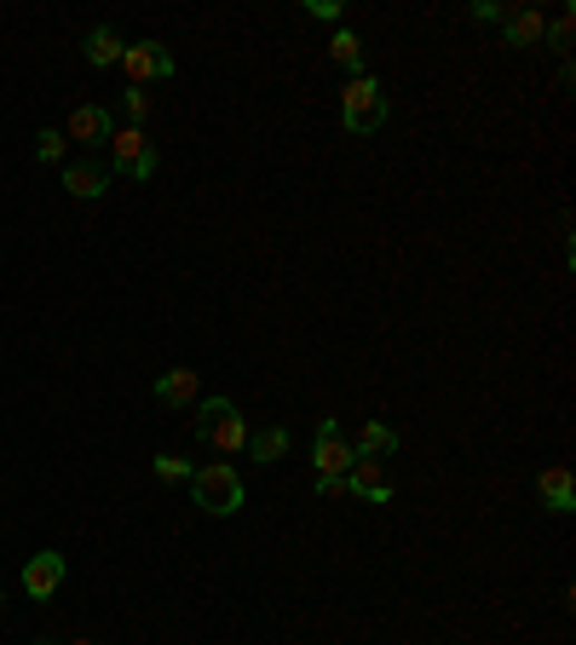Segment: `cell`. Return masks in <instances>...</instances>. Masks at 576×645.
<instances>
[{"label":"cell","mask_w":576,"mask_h":645,"mask_svg":"<svg viewBox=\"0 0 576 645\" xmlns=\"http://www.w3.org/2000/svg\"><path fill=\"white\" fill-rule=\"evenodd\" d=\"M121 52H127V41L116 36L110 23H98L92 36H87V63H98V70H110V63H121Z\"/></svg>","instance_id":"cell-15"},{"label":"cell","mask_w":576,"mask_h":645,"mask_svg":"<svg viewBox=\"0 0 576 645\" xmlns=\"http://www.w3.org/2000/svg\"><path fill=\"white\" fill-rule=\"evenodd\" d=\"M536 496H541V507H548V514H570V507H576V479H570V467H541Z\"/></svg>","instance_id":"cell-12"},{"label":"cell","mask_w":576,"mask_h":645,"mask_svg":"<svg viewBox=\"0 0 576 645\" xmlns=\"http://www.w3.org/2000/svg\"><path fill=\"white\" fill-rule=\"evenodd\" d=\"M472 18H479V23H501L507 7H490V0H479V7H472Z\"/></svg>","instance_id":"cell-23"},{"label":"cell","mask_w":576,"mask_h":645,"mask_svg":"<svg viewBox=\"0 0 576 645\" xmlns=\"http://www.w3.org/2000/svg\"><path fill=\"white\" fill-rule=\"evenodd\" d=\"M110 167L116 174H127V179H150L156 167H162V156H156V145H150V133L145 127H116L110 133Z\"/></svg>","instance_id":"cell-4"},{"label":"cell","mask_w":576,"mask_h":645,"mask_svg":"<svg viewBox=\"0 0 576 645\" xmlns=\"http://www.w3.org/2000/svg\"><path fill=\"white\" fill-rule=\"evenodd\" d=\"M76 645H98V639H76Z\"/></svg>","instance_id":"cell-26"},{"label":"cell","mask_w":576,"mask_h":645,"mask_svg":"<svg viewBox=\"0 0 576 645\" xmlns=\"http://www.w3.org/2000/svg\"><path fill=\"white\" fill-rule=\"evenodd\" d=\"M570 29H576V12H559V18L548 23V36H554L559 47H570Z\"/></svg>","instance_id":"cell-21"},{"label":"cell","mask_w":576,"mask_h":645,"mask_svg":"<svg viewBox=\"0 0 576 645\" xmlns=\"http://www.w3.org/2000/svg\"><path fill=\"white\" fill-rule=\"evenodd\" d=\"M312 461H318V479H346L352 461H358L352 444L341 438V421H334V416L318 421V450H312Z\"/></svg>","instance_id":"cell-6"},{"label":"cell","mask_w":576,"mask_h":645,"mask_svg":"<svg viewBox=\"0 0 576 645\" xmlns=\"http://www.w3.org/2000/svg\"><path fill=\"white\" fill-rule=\"evenodd\" d=\"M23 588H29V599H52L58 588H64V554H36L23 565Z\"/></svg>","instance_id":"cell-10"},{"label":"cell","mask_w":576,"mask_h":645,"mask_svg":"<svg viewBox=\"0 0 576 645\" xmlns=\"http://www.w3.org/2000/svg\"><path fill=\"white\" fill-rule=\"evenodd\" d=\"M191 501L202 507V514H214V519H231L236 507H243V479H236V467H225V461L196 467L191 472Z\"/></svg>","instance_id":"cell-1"},{"label":"cell","mask_w":576,"mask_h":645,"mask_svg":"<svg viewBox=\"0 0 576 645\" xmlns=\"http://www.w3.org/2000/svg\"><path fill=\"white\" fill-rule=\"evenodd\" d=\"M329 58L341 63V70H352V76H363V41L352 36V29H341V36L329 41Z\"/></svg>","instance_id":"cell-17"},{"label":"cell","mask_w":576,"mask_h":645,"mask_svg":"<svg viewBox=\"0 0 576 645\" xmlns=\"http://www.w3.org/2000/svg\"><path fill=\"white\" fill-rule=\"evenodd\" d=\"M248 456H254L260 467L283 461V456H289V427H260V432H248Z\"/></svg>","instance_id":"cell-16"},{"label":"cell","mask_w":576,"mask_h":645,"mask_svg":"<svg viewBox=\"0 0 576 645\" xmlns=\"http://www.w3.org/2000/svg\"><path fill=\"white\" fill-rule=\"evenodd\" d=\"M150 467H156V479H162V485H191V472H196L185 456H156Z\"/></svg>","instance_id":"cell-19"},{"label":"cell","mask_w":576,"mask_h":645,"mask_svg":"<svg viewBox=\"0 0 576 645\" xmlns=\"http://www.w3.org/2000/svg\"><path fill=\"white\" fill-rule=\"evenodd\" d=\"M392 450H398V432L387 421H363L358 438H352V456H369V461H387Z\"/></svg>","instance_id":"cell-14"},{"label":"cell","mask_w":576,"mask_h":645,"mask_svg":"<svg viewBox=\"0 0 576 645\" xmlns=\"http://www.w3.org/2000/svg\"><path fill=\"white\" fill-rule=\"evenodd\" d=\"M196 438L208 450H219V456H236V450H248V421L236 416L231 398H208L196 410Z\"/></svg>","instance_id":"cell-2"},{"label":"cell","mask_w":576,"mask_h":645,"mask_svg":"<svg viewBox=\"0 0 576 645\" xmlns=\"http://www.w3.org/2000/svg\"><path fill=\"white\" fill-rule=\"evenodd\" d=\"M387 92H381V81H369V76H352L346 81V92H341V121H346V133H358V139H369V133H381L387 127Z\"/></svg>","instance_id":"cell-3"},{"label":"cell","mask_w":576,"mask_h":645,"mask_svg":"<svg viewBox=\"0 0 576 645\" xmlns=\"http://www.w3.org/2000/svg\"><path fill=\"white\" fill-rule=\"evenodd\" d=\"M110 133H116V121H110L105 110H98V105H76V110H70V121H64V139L81 145V150L110 145Z\"/></svg>","instance_id":"cell-7"},{"label":"cell","mask_w":576,"mask_h":645,"mask_svg":"<svg viewBox=\"0 0 576 645\" xmlns=\"http://www.w3.org/2000/svg\"><path fill=\"white\" fill-rule=\"evenodd\" d=\"M36 156L52 162V167H64V156H70V139H64L58 127H47V133H36Z\"/></svg>","instance_id":"cell-18"},{"label":"cell","mask_w":576,"mask_h":645,"mask_svg":"<svg viewBox=\"0 0 576 645\" xmlns=\"http://www.w3.org/2000/svg\"><path fill=\"white\" fill-rule=\"evenodd\" d=\"M145 110H150V92H145V87H133V92H127V116H133V127L145 121Z\"/></svg>","instance_id":"cell-20"},{"label":"cell","mask_w":576,"mask_h":645,"mask_svg":"<svg viewBox=\"0 0 576 645\" xmlns=\"http://www.w3.org/2000/svg\"><path fill=\"white\" fill-rule=\"evenodd\" d=\"M501 29H507V47H541L548 41V18H541L536 7H507Z\"/></svg>","instance_id":"cell-11"},{"label":"cell","mask_w":576,"mask_h":645,"mask_svg":"<svg viewBox=\"0 0 576 645\" xmlns=\"http://www.w3.org/2000/svg\"><path fill=\"white\" fill-rule=\"evenodd\" d=\"M64 190H70L76 202H98V196H105L110 190V167L105 162H64Z\"/></svg>","instance_id":"cell-8"},{"label":"cell","mask_w":576,"mask_h":645,"mask_svg":"<svg viewBox=\"0 0 576 645\" xmlns=\"http://www.w3.org/2000/svg\"><path fill=\"white\" fill-rule=\"evenodd\" d=\"M196 392H202L196 369H167V375L156 381V398L167 403V410H191V403H196Z\"/></svg>","instance_id":"cell-13"},{"label":"cell","mask_w":576,"mask_h":645,"mask_svg":"<svg viewBox=\"0 0 576 645\" xmlns=\"http://www.w3.org/2000/svg\"><path fill=\"white\" fill-rule=\"evenodd\" d=\"M36 645H58V639H36Z\"/></svg>","instance_id":"cell-25"},{"label":"cell","mask_w":576,"mask_h":645,"mask_svg":"<svg viewBox=\"0 0 576 645\" xmlns=\"http://www.w3.org/2000/svg\"><path fill=\"white\" fill-rule=\"evenodd\" d=\"M121 70L133 87H150V81H174V52H167L162 41H133L121 52Z\"/></svg>","instance_id":"cell-5"},{"label":"cell","mask_w":576,"mask_h":645,"mask_svg":"<svg viewBox=\"0 0 576 645\" xmlns=\"http://www.w3.org/2000/svg\"><path fill=\"white\" fill-rule=\"evenodd\" d=\"M346 490H352V496H363V501H392V472H387V461L358 456V461H352V472H346Z\"/></svg>","instance_id":"cell-9"},{"label":"cell","mask_w":576,"mask_h":645,"mask_svg":"<svg viewBox=\"0 0 576 645\" xmlns=\"http://www.w3.org/2000/svg\"><path fill=\"white\" fill-rule=\"evenodd\" d=\"M318 496H346V479H318Z\"/></svg>","instance_id":"cell-24"},{"label":"cell","mask_w":576,"mask_h":645,"mask_svg":"<svg viewBox=\"0 0 576 645\" xmlns=\"http://www.w3.org/2000/svg\"><path fill=\"white\" fill-rule=\"evenodd\" d=\"M312 18H341V0H306Z\"/></svg>","instance_id":"cell-22"}]
</instances>
